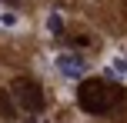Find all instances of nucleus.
<instances>
[{
    "label": "nucleus",
    "instance_id": "f257e3e1",
    "mask_svg": "<svg viewBox=\"0 0 127 123\" xmlns=\"http://www.w3.org/2000/svg\"><path fill=\"white\" fill-rule=\"evenodd\" d=\"M121 87L114 83V80H84L80 90H77V100H80V106L87 113H94V117H100V113H110L117 103H121Z\"/></svg>",
    "mask_w": 127,
    "mask_h": 123
},
{
    "label": "nucleus",
    "instance_id": "f03ea898",
    "mask_svg": "<svg viewBox=\"0 0 127 123\" xmlns=\"http://www.w3.org/2000/svg\"><path fill=\"white\" fill-rule=\"evenodd\" d=\"M10 93H13V100H17V106H24L27 113H44V90H40L37 80L17 77L10 83Z\"/></svg>",
    "mask_w": 127,
    "mask_h": 123
},
{
    "label": "nucleus",
    "instance_id": "7ed1b4c3",
    "mask_svg": "<svg viewBox=\"0 0 127 123\" xmlns=\"http://www.w3.org/2000/svg\"><path fill=\"white\" fill-rule=\"evenodd\" d=\"M54 67H57V73H64L67 80H80L84 73H87V60H84L80 53H60Z\"/></svg>",
    "mask_w": 127,
    "mask_h": 123
},
{
    "label": "nucleus",
    "instance_id": "20e7f679",
    "mask_svg": "<svg viewBox=\"0 0 127 123\" xmlns=\"http://www.w3.org/2000/svg\"><path fill=\"white\" fill-rule=\"evenodd\" d=\"M110 77H117V80L127 83V57H114L110 60Z\"/></svg>",
    "mask_w": 127,
    "mask_h": 123
},
{
    "label": "nucleus",
    "instance_id": "39448f33",
    "mask_svg": "<svg viewBox=\"0 0 127 123\" xmlns=\"http://www.w3.org/2000/svg\"><path fill=\"white\" fill-rule=\"evenodd\" d=\"M44 23H47V30H50V33H60V30H64V17H60V13H47Z\"/></svg>",
    "mask_w": 127,
    "mask_h": 123
},
{
    "label": "nucleus",
    "instance_id": "423d86ee",
    "mask_svg": "<svg viewBox=\"0 0 127 123\" xmlns=\"http://www.w3.org/2000/svg\"><path fill=\"white\" fill-rule=\"evenodd\" d=\"M0 23L3 27H17V17H13V13H0Z\"/></svg>",
    "mask_w": 127,
    "mask_h": 123
}]
</instances>
